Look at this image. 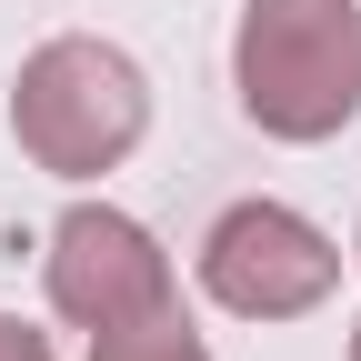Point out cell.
Segmentation results:
<instances>
[{
    "label": "cell",
    "mask_w": 361,
    "mask_h": 361,
    "mask_svg": "<svg viewBox=\"0 0 361 361\" xmlns=\"http://www.w3.org/2000/svg\"><path fill=\"white\" fill-rule=\"evenodd\" d=\"M351 361H361V322H351Z\"/></svg>",
    "instance_id": "cell-7"
},
{
    "label": "cell",
    "mask_w": 361,
    "mask_h": 361,
    "mask_svg": "<svg viewBox=\"0 0 361 361\" xmlns=\"http://www.w3.org/2000/svg\"><path fill=\"white\" fill-rule=\"evenodd\" d=\"M351 261H361V251H351Z\"/></svg>",
    "instance_id": "cell-8"
},
{
    "label": "cell",
    "mask_w": 361,
    "mask_h": 361,
    "mask_svg": "<svg viewBox=\"0 0 361 361\" xmlns=\"http://www.w3.org/2000/svg\"><path fill=\"white\" fill-rule=\"evenodd\" d=\"M51 311L80 322V331H121V322H141V311H171V251L130 211L80 201L51 231Z\"/></svg>",
    "instance_id": "cell-4"
},
{
    "label": "cell",
    "mask_w": 361,
    "mask_h": 361,
    "mask_svg": "<svg viewBox=\"0 0 361 361\" xmlns=\"http://www.w3.org/2000/svg\"><path fill=\"white\" fill-rule=\"evenodd\" d=\"M90 361H211V351L180 322V301H171V311H141V322H121V331H90Z\"/></svg>",
    "instance_id": "cell-5"
},
{
    "label": "cell",
    "mask_w": 361,
    "mask_h": 361,
    "mask_svg": "<svg viewBox=\"0 0 361 361\" xmlns=\"http://www.w3.org/2000/svg\"><path fill=\"white\" fill-rule=\"evenodd\" d=\"M11 130L40 171L90 180V171L130 161V141L151 130V90L111 40H40L11 80Z\"/></svg>",
    "instance_id": "cell-2"
},
{
    "label": "cell",
    "mask_w": 361,
    "mask_h": 361,
    "mask_svg": "<svg viewBox=\"0 0 361 361\" xmlns=\"http://www.w3.org/2000/svg\"><path fill=\"white\" fill-rule=\"evenodd\" d=\"M0 361H51V341H40L20 311H0Z\"/></svg>",
    "instance_id": "cell-6"
},
{
    "label": "cell",
    "mask_w": 361,
    "mask_h": 361,
    "mask_svg": "<svg viewBox=\"0 0 361 361\" xmlns=\"http://www.w3.org/2000/svg\"><path fill=\"white\" fill-rule=\"evenodd\" d=\"M201 281L221 311H241V322H301V311H322L331 281H341V251L322 221H301L291 201H231L211 221L201 241Z\"/></svg>",
    "instance_id": "cell-3"
},
{
    "label": "cell",
    "mask_w": 361,
    "mask_h": 361,
    "mask_svg": "<svg viewBox=\"0 0 361 361\" xmlns=\"http://www.w3.org/2000/svg\"><path fill=\"white\" fill-rule=\"evenodd\" d=\"M231 80L271 141H331L361 111V11L351 0H251L231 40Z\"/></svg>",
    "instance_id": "cell-1"
}]
</instances>
